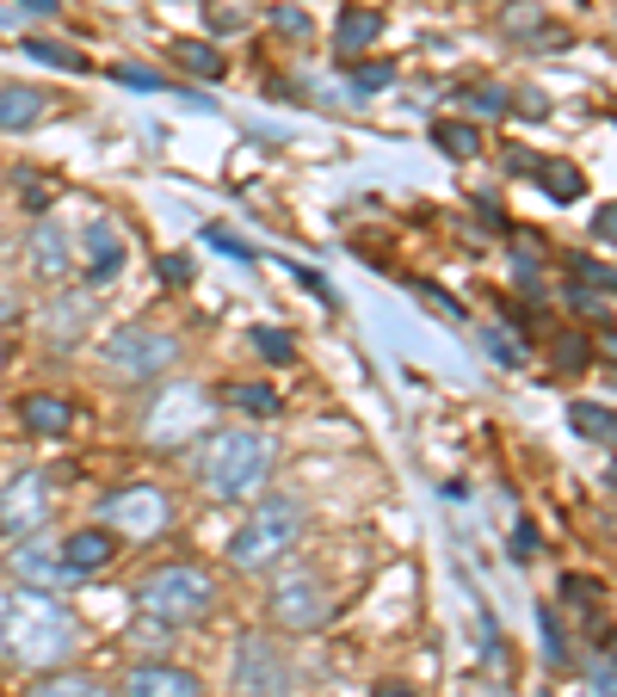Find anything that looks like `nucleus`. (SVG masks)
I'll return each mask as SVG.
<instances>
[{"mask_svg":"<svg viewBox=\"0 0 617 697\" xmlns=\"http://www.w3.org/2000/svg\"><path fill=\"white\" fill-rule=\"evenodd\" d=\"M0 649L13 654L19 666L56 673V666L75 661L80 623L56 592H13V599L0 605Z\"/></svg>","mask_w":617,"mask_h":697,"instance_id":"nucleus-1","label":"nucleus"},{"mask_svg":"<svg viewBox=\"0 0 617 697\" xmlns=\"http://www.w3.org/2000/svg\"><path fill=\"white\" fill-rule=\"evenodd\" d=\"M296 537H303V500L296 494H260L253 507H247V519L235 525L229 537V568L241 574H260L272 568V562H284L296 549Z\"/></svg>","mask_w":617,"mask_h":697,"instance_id":"nucleus-2","label":"nucleus"},{"mask_svg":"<svg viewBox=\"0 0 617 697\" xmlns=\"http://www.w3.org/2000/svg\"><path fill=\"white\" fill-rule=\"evenodd\" d=\"M137 605L154 623L185 630V623H204L216 611V580L198 562H161V568H149L137 580Z\"/></svg>","mask_w":617,"mask_h":697,"instance_id":"nucleus-3","label":"nucleus"},{"mask_svg":"<svg viewBox=\"0 0 617 697\" xmlns=\"http://www.w3.org/2000/svg\"><path fill=\"white\" fill-rule=\"evenodd\" d=\"M278 450L266 433H216L210 450H204V488L210 500H247L272 481Z\"/></svg>","mask_w":617,"mask_h":697,"instance_id":"nucleus-4","label":"nucleus"},{"mask_svg":"<svg viewBox=\"0 0 617 697\" xmlns=\"http://www.w3.org/2000/svg\"><path fill=\"white\" fill-rule=\"evenodd\" d=\"M210 414H216V402L204 395V389L173 383V389H161V395H154L149 420H142V438H149L154 450H180V445H192V438L210 426Z\"/></svg>","mask_w":617,"mask_h":697,"instance_id":"nucleus-5","label":"nucleus"},{"mask_svg":"<svg viewBox=\"0 0 617 697\" xmlns=\"http://www.w3.org/2000/svg\"><path fill=\"white\" fill-rule=\"evenodd\" d=\"M99 525L118 531V537L149 543L173 525V500H167V488H154V481H130V488L99 500Z\"/></svg>","mask_w":617,"mask_h":697,"instance_id":"nucleus-6","label":"nucleus"},{"mask_svg":"<svg viewBox=\"0 0 617 697\" xmlns=\"http://www.w3.org/2000/svg\"><path fill=\"white\" fill-rule=\"evenodd\" d=\"M229 697H296V679L284 654L266 642V635H241L229 661Z\"/></svg>","mask_w":617,"mask_h":697,"instance_id":"nucleus-7","label":"nucleus"},{"mask_svg":"<svg viewBox=\"0 0 617 697\" xmlns=\"http://www.w3.org/2000/svg\"><path fill=\"white\" fill-rule=\"evenodd\" d=\"M99 358H106L111 371L123 377H161L180 364V340L173 334H161V327H118V334H106V346H99Z\"/></svg>","mask_w":617,"mask_h":697,"instance_id":"nucleus-8","label":"nucleus"},{"mask_svg":"<svg viewBox=\"0 0 617 697\" xmlns=\"http://www.w3.org/2000/svg\"><path fill=\"white\" fill-rule=\"evenodd\" d=\"M50 525V476L44 469H19L0 488V537H31Z\"/></svg>","mask_w":617,"mask_h":697,"instance_id":"nucleus-9","label":"nucleus"},{"mask_svg":"<svg viewBox=\"0 0 617 697\" xmlns=\"http://www.w3.org/2000/svg\"><path fill=\"white\" fill-rule=\"evenodd\" d=\"M327 611H334V599L322 592V574L296 568L272 587V618L284 630H315V623H327Z\"/></svg>","mask_w":617,"mask_h":697,"instance_id":"nucleus-10","label":"nucleus"},{"mask_svg":"<svg viewBox=\"0 0 617 697\" xmlns=\"http://www.w3.org/2000/svg\"><path fill=\"white\" fill-rule=\"evenodd\" d=\"M7 568H13V574L25 580L31 592H62L68 580H80V574L68 568V556H62V543H44L37 531L13 543V556H7Z\"/></svg>","mask_w":617,"mask_h":697,"instance_id":"nucleus-11","label":"nucleus"},{"mask_svg":"<svg viewBox=\"0 0 617 697\" xmlns=\"http://www.w3.org/2000/svg\"><path fill=\"white\" fill-rule=\"evenodd\" d=\"M80 272H87V284H111L123 272V235H118V222H106V217H93L87 229H80Z\"/></svg>","mask_w":617,"mask_h":697,"instance_id":"nucleus-12","label":"nucleus"},{"mask_svg":"<svg viewBox=\"0 0 617 697\" xmlns=\"http://www.w3.org/2000/svg\"><path fill=\"white\" fill-rule=\"evenodd\" d=\"M118 697H204V685H198V673H185V666L142 661V666H130V679L118 685Z\"/></svg>","mask_w":617,"mask_h":697,"instance_id":"nucleus-13","label":"nucleus"},{"mask_svg":"<svg viewBox=\"0 0 617 697\" xmlns=\"http://www.w3.org/2000/svg\"><path fill=\"white\" fill-rule=\"evenodd\" d=\"M31 272L37 279H68L75 272V241H68V229L56 217L37 222V235H31Z\"/></svg>","mask_w":617,"mask_h":697,"instance_id":"nucleus-14","label":"nucleus"},{"mask_svg":"<svg viewBox=\"0 0 617 697\" xmlns=\"http://www.w3.org/2000/svg\"><path fill=\"white\" fill-rule=\"evenodd\" d=\"M62 556H68V568L87 580V574H106L111 562H118V531H106V525H87V531H75V537L62 543Z\"/></svg>","mask_w":617,"mask_h":697,"instance_id":"nucleus-15","label":"nucleus"},{"mask_svg":"<svg viewBox=\"0 0 617 697\" xmlns=\"http://www.w3.org/2000/svg\"><path fill=\"white\" fill-rule=\"evenodd\" d=\"M377 37H383V13H377V7H346V13H339V25H334L339 63H358V56H365Z\"/></svg>","mask_w":617,"mask_h":697,"instance_id":"nucleus-16","label":"nucleus"},{"mask_svg":"<svg viewBox=\"0 0 617 697\" xmlns=\"http://www.w3.org/2000/svg\"><path fill=\"white\" fill-rule=\"evenodd\" d=\"M50 99L37 94V87H19V80H0V130L13 137V130H31L37 118H44Z\"/></svg>","mask_w":617,"mask_h":697,"instance_id":"nucleus-17","label":"nucleus"},{"mask_svg":"<svg viewBox=\"0 0 617 697\" xmlns=\"http://www.w3.org/2000/svg\"><path fill=\"white\" fill-rule=\"evenodd\" d=\"M500 32H512V37H538V44H569V32H562L555 19H543V7H524V0L500 7Z\"/></svg>","mask_w":617,"mask_h":697,"instance_id":"nucleus-18","label":"nucleus"},{"mask_svg":"<svg viewBox=\"0 0 617 697\" xmlns=\"http://www.w3.org/2000/svg\"><path fill=\"white\" fill-rule=\"evenodd\" d=\"M19 414H25V426L37 438H62L68 426H75V407L62 402V395H25V402H19Z\"/></svg>","mask_w":617,"mask_h":697,"instance_id":"nucleus-19","label":"nucleus"},{"mask_svg":"<svg viewBox=\"0 0 617 697\" xmlns=\"http://www.w3.org/2000/svg\"><path fill=\"white\" fill-rule=\"evenodd\" d=\"M569 426L581 438H599V445L617 450V407H599V402H569Z\"/></svg>","mask_w":617,"mask_h":697,"instance_id":"nucleus-20","label":"nucleus"},{"mask_svg":"<svg viewBox=\"0 0 617 697\" xmlns=\"http://www.w3.org/2000/svg\"><path fill=\"white\" fill-rule=\"evenodd\" d=\"M173 63L192 68L198 80H223V68H229V63H223V50L204 44V37H180V44H173Z\"/></svg>","mask_w":617,"mask_h":697,"instance_id":"nucleus-21","label":"nucleus"},{"mask_svg":"<svg viewBox=\"0 0 617 697\" xmlns=\"http://www.w3.org/2000/svg\"><path fill=\"white\" fill-rule=\"evenodd\" d=\"M229 407H241V414H260V420H278L284 414V402H278V389L272 383H235L229 395H223Z\"/></svg>","mask_w":617,"mask_h":697,"instance_id":"nucleus-22","label":"nucleus"},{"mask_svg":"<svg viewBox=\"0 0 617 697\" xmlns=\"http://www.w3.org/2000/svg\"><path fill=\"white\" fill-rule=\"evenodd\" d=\"M432 142H439L445 155L469 161V155L481 149V130H476V124H463V118H439V124H432Z\"/></svg>","mask_w":617,"mask_h":697,"instance_id":"nucleus-23","label":"nucleus"},{"mask_svg":"<svg viewBox=\"0 0 617 697\" xmlns=\"http://www.w3.org/2000/svg\"><path fill=\"white\" fill-rule=\"evenodd\" d=\"M25 56L31 63H44V68H62V75H87V56H80V50H68V44H50V37H31L25 44Z\"/></svg>","mask_w":617,"mask_h":697,"instance_id":"nucleus-24","label":"nucleus"},{"mask_svg":"<svg viewBox=\"0 0 617 697\" xmlns=\"http://www.w3.org/2000/svg\"><path fill=\"white\" fill-rule=\"evenodd\" d=\"M247 346H253V352L266 358V364H296V340L291 334H284V327H247Z\"/></svg>","mask_w":617,"mask_h":697,"instance_id":"nucleus-25","label":"nucleus"},{"mask_svg":"<svg viewBox=\"0 0 617 697\" xmlns=\"http://www.w3.org/2000/svg\"><path fill=\"white\" fill-rule=\"evenodd\" d=\"M25 697H106V691H99V679H87V673H62V666H56V673L37 679Z\"/></svg>","mask_w":617,"mask_h":697,"instance_id":"nucleus-26","label":"nucleus"},{"mask_svg":"<svg viewBox=\"0 0 617 697\" xmlns=\"http://www.w3.org/2000/svg\"><path fill=\"white\" fill-rule=\"evenodd\" d=\"M538 179L550 186V198H555V204H574V198H586V179H581V167H569V161H543V167H538Z\"/></svg>","mask_w":617,"mask_h":697,"instance_id":"nucleus-27","label":"nucleus"},{"mask_svg":"<svg viewBox=\"0 0 617 697\" xmlns=\"http://www.w3.org/2000/svg\"><path fill=\"white\" fill-rule=\"evenodd\" d=\"M204 241H210L216 253H229V260H247V265L260 260V248H247L241 235H235V229H223V222H210V229H204Z\"/></svg>","mask_w":617,"mask_h":697,"instance_id":"nucleus-28","label":"nucleus"},{"mask_svg":"<svg viewBox=\"0 0 617 697\" xmlns=\"http://www.w3.org/2000/svg\"><path fill=\"white\" fill-rule=\"evenodd\" d=\"M346 80H353V94H383L389 80H396V63H358Z\"/></svg>","mask_w":617,"mask_h":697,"instance_id":"nucleus-29","label":"nucleus"},{"mask_svg":"<svg viewBox=\"0 0 617 697\" xmlns=\"http://www.w3.org/2000/svg\"><path fill=\"white\" fill-rule=\"evenodd\" d=\"M574 279L586 291H617V265H599V260H586V253H574Z\"/></svg>","mask_w":617,"mask_h":697,"instance_id":"nucleus-30","label":"nucleus"},{"mask_svg":"<svg viewBox=\"0 0 617 697\" xmlns=\"http://www.w3.org/2000/svg\"><path fill=\"white\" fill-rule=\"evenodd\" d=\"M118 80H123V87H137V94H173L154 68H118Z\"/></svg>","mask_w":617,"mask_h":697,"instance_id":"nucleus-31","label":"nucleus"},{"mask_svg":"<svg viewBox=\"0 0 617 697\" xmlns=\"http://www.w3.org/2000/svg\"><path fill=\"white\" fill-rule=\"evenodd\" d=\"M463 99H469V106H476L481 118H488V111H494V118L507 111V94H500V87H469V94H463Z\"/></svg>","mask_w":617,"mask_h":697,"instance_id":"nucleus-32","label":"nucleus"},{"mask_svg":"<svg viewBox=\"0 0 617 697\" xmlns=\"http://www.w3.org/2000/svg\"><path fill=\"white\" fill-rule=\"evenodd\" d=\"M481 346H488L494 358H500V364H519V346H512V334H500V327H488V334H481Z\"/></svg>","mask_w":617,"mask_h":697,"instance_id":"nucleus-33","label":"nucleus"},{"mask_svg":"<svg viewBox=\"0 0 617 697\" xmlns=\"http://www.w3.org/2000/svg\"><path fill=\"white\" fill-rule=\"evenodd\" d=\"M272 25H278V32H291V37H308V13H303V7H278Z\"/></svg>","mask_w":617,"mask_h":697,"instance_id":"nucleus-34","label":"nucleus"},{"mask_svg":"<svg viewBox=\"0 0 617 697\" xmlns=\"http://www.w3.org/2000/svg\"><path fill=\"white\" fill-rule=\"evenodd\" d=\"M161 284H173V291L192 284V260H185V253H167V260H161Z\"/></svg>","mask_w":617,"mask_h":697,"instance_id":"nucleus-35","label":"nucleus"},{"mask_svg":"<svg viewBox=\"0 0 617 697\" xmlns=\"http://www.w3.org/2000/svg\"><path fill=\"white\" fill-rule=\"evenodd\" d=\"M210 25H216V32H241L247 13H241V7H223V0H210Z\"/></svg>","mask_w":617,"mask_h":697,"instance_id":"nucleus-36","label":"nucleus"},{"mask_svg":"<svg viewBox=\"0 0 617 697\" xmlns=\"http://www.w3.org/2000/svg\"><path fill=\"white\" fill-rule=\"evenodd\" d=\"M512 556H538V525H531V519H519V525H512Z\"/></svg>","mask_w":617,"mask_h":697,"instance_id":"nucleus-37","label":"nucleus"},{"mask_svg":"<svg viewBox=\"0 0 617 697\" xmlns=\"http://www.w3.org/2000/svg\"><path fill=\"white\" fill-rule=\"evenodd\" d=\"M593 235H599V241H611V248H617V198L593 210Z\"/></svg>","mask_w":617,"mask_h":697,"instance_id":"nucleus-38","label":"nucleus"},{"mask_svg":"<svg viewBox=\"0 0 617 697\" xmlns=\"http://www.w3.org/2000/svg\"><path fill=\"white\" fill-rule=\"evenodd\" d=\"M562 592H569L574 605H586V599H593L599 587H593V580H581V574H569V580H562Z\"/></svg>","mask_w":617,"mask_h":697,"instance_id":"nucleus-39","label":"nucleus"},{"mask_svg":"<svg viewBox=\"0 0 617 697\" xmlns=\"http://www.w3.org/2000/svg\"><path fill=\"white\" fill-rule=\"evenodd\" d=\"M581 346H586V340H574V334H569V340H562V352H555V364H569V371H574V364H586Z\"/></svg>","mask_w":617,"mask_h":697,"instance_id":"nucleus-40","label":"nucleus"},{"mask_svg":"<svg viewBox=\"0 0 617 697\" xmlns=\"http://www.w3.org/2000/svg\"><path fill=\"white\" fill-rule=\"evenodd\" d=\"M56 7H62V0H19V13H37V19H50Z\"/></svg>","mask_w":617,"mask_h":697,"instance_id":"nucleus-41","label":"nucleus"},{"mask_svg":"<svg viewBox=\"0 0 617 697\" xmlns=\"http://www.w3.org/2000/svg\"><path fill=\"white\" fill-rule=\"evenodd\" d=\"M13 315H19V296L7 291V284H0V322H13Z\"/></svg>","mask_w":617,"mask_h":697,"instance_id":"nucleus-42","label":"nucleus"},{"mask_svg":"<svg viewBox=\"0 0 617 697\" xmlns=\"http://www.w3.org/2000/svg\"><path fill=\"white\" fill-rule=\"evenodd\" d=\"M370 697H414V691H408V685H377Z\"/></svg>","mask_w":617,"mask_h":697,"instance_id":"nucleus-43","label":"nucleus"},{"mask_svg":"<svg viewBox=\"0 0 617 697\" xmlns=\"http://www.w3.org/2000/svg\"><path fill=\"white\" fill-rule=\"evenodd\" d=\"M605 654H611V661H617V630H611V635H605Z\"/></svg>","mask_w":617,"mask_h":697,"instance_id":"nucleus-44","label":"nucleus"},{"mask_svg":"<svg viewBox=\"0 0 617 697\" xmlns=\"http://www.w3.org/2000/svg\"><path fill=\"white\" fill-rule=\"evenodd\" d=\"M605 358H611V364H617V334H611V340H605Z\"/></svg>","mask_w":617,"mask_h":697,"instance_id":"nucleus-45","label":"nucleus"},{"mask_svg":"<svg viewBox=\"0 0 617 697\" xmlns=\"http://www.w3.org/2000/svg\"><path fill=\"white\" fill-rule=\"evenodd\" d=\"M13 19H19V13H13V7H0V25H13Z\"/></svg>","mask_w":617,"mask_h":697,"instance_id":"nucleus-46","label":"nucleus"}]
</instances>
